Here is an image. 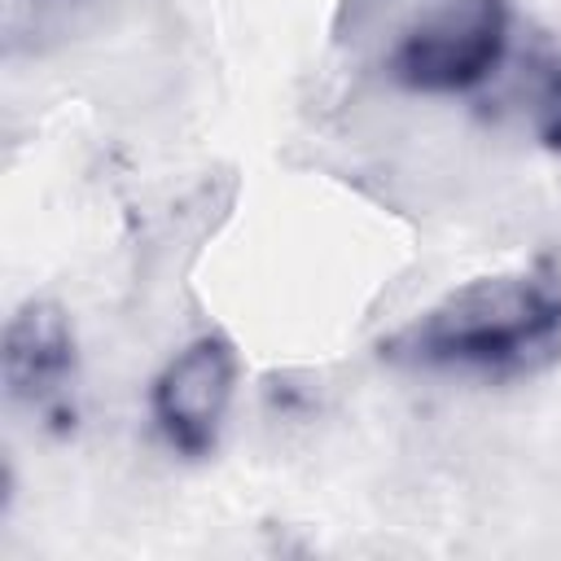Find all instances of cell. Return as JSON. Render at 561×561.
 <instances>
[{"label": "cell", "mask_w": 561, "mask_h": 561, "mask_svg": "<svg viewBox=\"0 0 561 561\" xmlns=\"http://www.w3.org/2000/svg\"><path fill=\"white\" fill-rule=\"evenodd\" d=\"M386 9L381 18H355L373 39L377 70L421 96L478 92L500 75L513 48V0H355Z\"/></svg>", "instance_id": "cell-2"}, {"label": "cell", "mask_w": 561, "mask_h": 561, "mask_svg": "<svg viewBox=\"0 0 561 561\" xmlns=\"http://www.w3.org/2000/svg\"><path fill=\"white\" fill-rule=\"evenodd\" d=\"M237 377H241V359L224 333H202L184 342L162 364L149 390V416L162 443L180 456H206L228 421Z\"/></svg>", "instance_id": "cell-3"}, {"label": "cell", "mask_w": 561, "mask_h": 561, "mask_svg": "<svg viewBox=\"0 0 561 561\" xmlns=\"http://www.w3.org/2000/svg\"><path fill=\"white\" fill-rule=\"evenodd\" d=\"M561 355V285L539 272L478 276L416 311L390 337L381 359L416 373L508 381L548 368Z\"/></svg>", "instance_id": "cell-1"}, {"label": "cell", "mask_w": 561, "mask_h": 561, "mask_svg": "<svg viewBox=\"0 0 561 561\" xmlns=\"http://www.w3.org/2000/svg\"><path fill=\"white\" fill-rule=\"evenodd\" d=\"M75 377H79V346L66 307L53 298H26L9 316L0 342V381L9 403L48 421H66Z\"/></svg>", "instance_id": "cell-4"}, {"label": "cell", "mask_w": 561, "mask_h": 561, "mask_svg": "<svg viewBox=\"0 0 561 561\" xmlns=\"http://www.w3.org/2000/svg\"><path fill=\"white\" fill-rule=\"evenodd\" d=\"M522 114L530 136L561 153V53L557 48H539L526 57L522 70Z\"/></svg>", "instance_id": "cell-5"}]
</instances>
